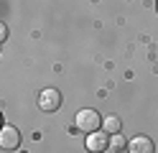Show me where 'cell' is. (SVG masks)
<instances>
[{"label": "cell", "instance_id": "2", "mask_svg": "<svg viewBox=\"0 0 158 153\" xmlns=\"http://www.w3.org/2000/svg\"><path fill=\"white\" fill-rule=\"evenodd\" d=\"M61 107V92L59 89H44L38 95V110L44 112H56Z\"/></svg>", "mask_w": 158, "mask_h": 153}, {"label": "cell", "instance_id": "6", "mask_svg": "<svg viewBox=\"0 0 158 153\" xmlns=\"http://www.w3.org/2000/svg\"><path fill=\"white\" fill-rule=\"evenodd\" d=\"M102 128H105L107 135H115V133H120L123 120L117 117V115H107V117H102Z\"/></svg>", "mask_w": 158, "mask_h": 153}, {"label": "cell", "instance_id": "5", "mask_svg": "<svg viewBox=\"0 0 158 153\" xmlns=\"http://www.w3.org/2000/svg\"><path fill=\"white\" fill-rule=\"evenodd\" d=\"M127 151L130 153H156V146L148 135H135L130 143H127Z\"/></svg>", "mask_w": 158, "mask_h": 153}, {"label": "cell", "instance_id": "3", "mask_svg": "<svg viewBox=\"0 0 158 153\" xmlns=\"http://www.w3.org/2000/svg\"><path fill=\"white\" fill-rule=\"evenodd\" d=\"M18 146H21V133H18V128L3 125L0 128V148L3 151H15Z\"/></svg>", "mask_w": 158, "mask_h": 153}, {"label": "cell", "instance_id": "4", "mask_svg": "<svg viewBox=\"0 0 158 153\" xmlns=\"http://www.w3.org/2000/svg\"><path fill=\"white\" fill-rule=\"evenodd\" d=\"M110 148V135L107 133H89V138H87V151L89 153H105Z\"/></svg>", "mask_w": 158, "mask_h": 153}, {"label": "cell", "instance_id": "8", "mask_svg": "<svg viewBox=\"0 0 158 153\" xmlns=\"http://www.w3.org/2000/svg\"><path fill=\"white\" fill-rule=\"evenodd\" d=\"M5 38H8V26L0 23V44H5Z\"/></svg>", "mask_w": 158, "mask_h": 153}, {"label": "cell", "instance_id": "7", "mask_svg": "<svg viewBox=\"0 0 158 153\" xmlns=\"http://www.w3.org/2000/svg\"><path fill=\"white\" fill-rule=\"evenodd\" d=\"M110 148H112V151H117V153H120L123 148H127V140H125V138L120 135V133H115V135L110 138Z\"/></svg>", "mask_w": 158, "mask_h": 153}, {"label": "cell", "instance_id": "1", "mask_svg": "<svg viewBox=\"0 0 158 153\" xmlns=\"http://www.w3.org/2000/svg\"><path fill=\"white\" fill-rule=\"evenodd\" d=\"M100 125H102V117L97 110H79L77 112V128L82 133H94Z\"/></svg>", "mask_w": 158, "mask_h": 153}, {"label": "cell", "instance_id": "9", "mask_svg": "<svg viewBox=\"0 0 158 153\" xmlns=\"http://www.w3.org/2000/svg\"><path fill=\"white\" fill-rule=\"evenodd\" d=\"M0 128H3V115H0Z\"/></svg>", "mask_w": 158, "mask_h": 153}]
</instances>
